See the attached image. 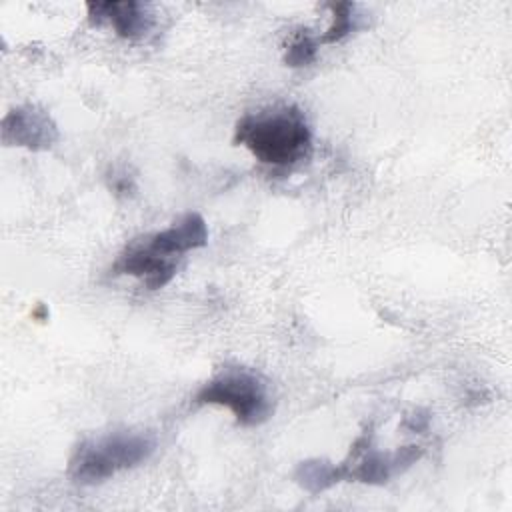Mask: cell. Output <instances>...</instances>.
Segmentation results:
<instances>
[{
    "mask_svg": "<svg viewBox=\"0 0 512 512\" xmlns=\"http://www.w3.org/2000/svg\"><path fill=\"white\" fill-rule=\"evenodd\" d=\"M318 48V36H314L308 28H298L284 48V64L290 68L310 66L318 56Z\"/></svg>",
    "mask_w": 512,
    "mask_h": 512,
    "instance_id": "cell-11",
    "label": "cell"
},
{
    "mask_svg": "<svg viewBox=\"0 0 512 512\" xmlns=\"http://www.w3.org/2000/svg\"><path fill=\"white\" fill-rule=\"evenodd\" d=\"M294 482L316 496L324 490H330L338 482H344V468L340 462L334 464L324 458H308L296 466Z\"/></svg>",
    "mask_w": 512,
    "mask_h": 512,
    "instance_id": "cell-9",
    "label": "cell"
},
{
    "mask_svg": "<svg viewBox=\"0 0 512 512\" xmlns=\"http://www.w3.org/2000/svg\"><path fill=\"white\" fill-rule=\"evenodd\" d=\"M402 424H404V428H408L410 432L422 434V432H426L428 426H430V412H428V410H416V412H412L410 416H406Z\"/></svg>",
    "mask_w": 512,
    "mask_h": 512,
    "instance_id": "cell-13",
    "label": "cell"
},
{
    "mask_svg": "<svg viewBox=\"0 0 512 512\" xmlns=\"http://www.w3.org/2000/svg\"><path fill=\"white\" fill-rule=\"evenodd\" d=\"M144 242L150 250L162 256L178 258L184 252L198 250L208 244V226L198 212H188L172 226L144 236Z\"/></svg>",
    "mask_w": 512,
    "mask_h": 512,
    "instance_id": "cell-8",
    "label": "cell"
},
{
    "mask_svg": "<svg viewBox=\"0 0 512 512\" xmlns=\"http://www.w3.org/2000/svg\"><path fill=\"white\" fill-rule=\"evenodd\" d=\"M178 272L176 258L162 256L148 248L144 238L132 240L114 260L112 276H134L144 282L148 290H160L172 282Z\"/></svg>",
    "mask_w": 512,
    "mask_h": 512,
    "instance_id": "cell-6",
    "label": "cell"
},
{
    "mask_svg": "<svg viewBox=\"0 0 512 512\" xmlns=\"http://www.w3.org/2000/svg\"><path fill=\"white\" fill-rule=\"evenodd\" d=\"M232 140L274 170L294 168L312 154V130L296 104L244 114L234 126Z\"/></svg>",
    "mask_w": 512,
    "mask_h": 512,
    "instance_id": "cell-1",
    "label": "cell"
},
{
    "mask_svg": "<svg viewBox=\"0 0 512 512\" xmlns=\"http://www.w3.org/2000/svg\"><path fill=\"white\" fill-rule=\"evenodd\" d=\"M422 454L424 450L416 444H406L392 452H382L368 446L358 456H346V460L340 464L344 468V480L362 482L368 486H382L392 476L406 472L422 458Z\"/></svg>",
    "mask_w": 512,
    "mask_h": 512,
    "instance_id": "cell-4",
    "label": "cell"
},
{
    "mask_svg": "<svg viewBox=\"0 0 512 512\" xmlns=\"http://www.w3.org/2000/svg\"><path fill=\"white\" fill-rule=\"evenodd\" d=\"M86 12L92 26H110L114 34L124 40L144 38L154 26V16L148 6L136 0L86 2Z\"/></svg>",
    "mask_w": 512,
    "mask_h": 512,
    "instance_id": "cell-7",
    "label": "cell"
},
{
    "mask_svg": "<svg viewBox=\"0 0 512 512\" xmlns=\"http://www.w3.org/2000/svg\"><path fill=\"white\" fill-rule=\"evenodd\" d=\"M154 450L156 440L146 432L118 430L86 438L68 458V476L80 486H94L146 462Z\"/></svg>",
    "mask_w": 512,
    "mask_h": 512,
    "instance_id": "cell-2",
    "label": "cell"
},
{
    "mask_svg": "<svg viewBox=\"0 0 512 512\" xmlns=\"http://www.w3.org/2000/svg\"><path fill=\"white\" fill-rule=\"evenodd\" d=\"M326 8L330 10L332 22L318 36L320 46L322 44H336L342 42L346 36H350L358 28V16H356V4L354 2H328Z\"/></svg>",
    "mask_w": 512,
    "mask_h": 512,
    "instance_id": "cell-10",
    "label": "cell"
},
{
    "mask_svg": "<svg viewBox=\"0 0 512 512\" xmlns=\"http://www.w3.org/2000/svg\"><path fill=\"white\" fill-rule=\"evenodd\" d=\"M194 404L224 406L232 412L236 424L254 428L268 422L274 414L270 384L254 370L228 366L200 386Z\"/></svg>",
    "mask_w": 512,
    "mask_h": 512,
    "instance_id": "cell-3",
    "label": "cell"
},
{
    "mask_svg": "<svg viewBox=\"0 0 512 512\" xmlns=\"http://www.w3.org/2000/svg\"><path fill=\"white\" fill-rule=\"evenodd\" d=\"M2 142L6 146L26 148L30 152L50 150L58 138V124L46 108L38 104H22L2 118Z\"/></svg>",
    "mask_w": 512,
    "mask_h": 512,
    "instance_id": "cell-5",
    "label": "cell"
},
{
    "mask_svg": "<svg viewBox=\"0 0 512 512\" xmlns=\"http://www.w3.org/2000/svg\"><path fill=\"white\" fill-rule=\"evenodd\" d=\"M108 188L114 196L130 198L136 192V180L126 168H112L108 174Z\"/></svg>",
    "mask_w": 512,
    "mask_h": 512,
    "instance_id": "cell-12",
    "label": "cell"
}]
</instances>
